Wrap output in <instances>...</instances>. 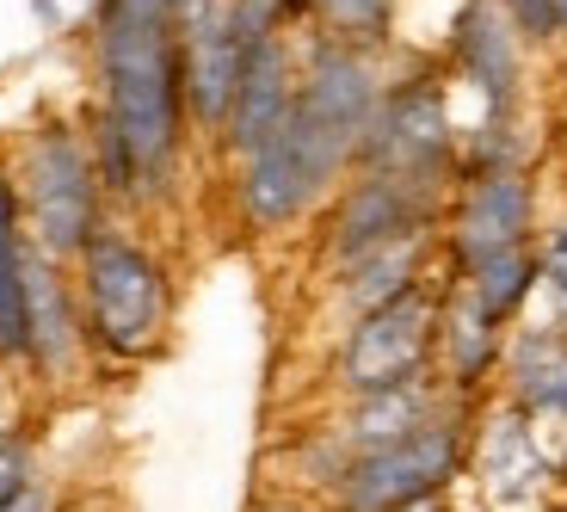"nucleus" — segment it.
I'll return each instance as SVG.
<instances>
[{
    "label": "nucleus",
    "mask_w": 567,
    "mask_h": 512,
    "mask_svg": "<svg viewBox=\"0 0 567 512\" xmlns=\"http://www.w3.org/2000/svg\"><path fill=\"white\" fill-rule=\"evenodd\" d=\"M439 278L408 297H395L389 309H370L358 321H346L340 346H333V389L340 401L383 396V389L432 383L439 377Z\"/></svg>",
    "instance_id": "nucleus-6"
},
{
    "label": "nucleus",
    "mask_w": 567,
    "mask_h": 512,
    "mask_svg": "<svg viewBox=\"0 0 567 512\" xmlns=\"http://www.w3.org/2000/svg\"><path fill=\"white\" fill-rule=\"evenodd\" d=\"M86 358H93V346L81 328V297H74L69 266L25 247V358L19 365L43 383H69V377H81Z\"/></svg>",
    "instance_id": "nucleus-12"
},
{
    "label": "nucleus",
    "mask_w": 567,
    "mask_h": 512,
    "mask_svg": "<svg viewBox=\"0 0 567 512\" xmlns=\"http://www.w3.org/2000/svg\"><path fill=\"white\" fill-rule=\"evenodd\" d=\"M74 297L93 358L142 365L173 334V272L148 242L105 228L100 242L74 259Z\"/></svg>",
    "instance_id": "nucleus-3"
},
{
    "label": "nucleus",
    "mask_w": 567,
    "mask_h": 512,
    "mask_svg": "<svg viewBox=\"0 0 567 512\" xmlns=\"http://www.w3.org/2000/svg\"><path fill=\"white\" fill-rule=\"evenodd\" d=\"M358 167L444 192V198L456 192V180H463V136L451 124V86H444L439 62H413L401 81L383 86V105L370 117Z\"/></svg>",
    "instance_id": "nucleus-5"
},
{
    "label": "nucleus",
    "mask_w": 567,
    "mask_h": 512,
    "mask_svg": "<svg viewBox=\"0 0 567 512\" xmlns=\"http://www.w3.org/2000/svg\"><path fill=\"white\" fill-rule=\"evenodd\" d=\"M383 69L370 50H352V43H333V38H315L302 43L297 57V112H309L321 130H333L340 143H352L364 155V136H370V117L383 105Z\"/></svg>",
    "instance_id": "nucleus-11"
},
{
    "label": "nucleus",
    "mask_w": 567,
    "mask_h": 512,
    "mask_svg": "<svg viewBox=\"0 0 567 512\" xmlns=\"http://www.w3.org/2000/svg\"><path fill=\"white\" fill-rule=\"evenodd\" d=\"M439 247L451 259V272L537 247V180L525 167H468L451 192Z\"/></svg>",
    "instance_id": "nucleus-9"
},
{
    "label": "nucleus",
    "mask_w": 567,
    "mask_h": 512,
    "mask_svg": "<svg viewBox=\"0 0 567 512\" xmlns=\"http://www.w3.org/2000/svg\"><path fill=\"white\" fill-rule=\"evenodd\" d=\"M38 488V457H31V439L19 427H0V512L25 500Z\"/></svg>",
    "instance_id": "nucleus-22"
},
{
    "label": "nucleus",
    "mask_w": 567,
    "mask_h": 512,
    "mask_svg": "<svg viewBox=\"0 0 567 512\" xmlns=\"http://www.w3.org/2000/svg\"><path fill=\"white\" fill-rule=\"evenodd\" d=\"M468 475L482 482V500L494 512H530L537 500H549L555 482H561V457L543 444L530 413L499 401V408H475Z\"/></svg>",
    "instance_id": "nucleus-10"
},
{
    "label": "nucleus",
    "mask_w": 567,
    "mask_h": 512,
    "mask_svg": "<svg viewBox=\"0 0 567 512\" xmlns=\"http://www.w3.org/2000/svg\"><path fill=\"white\" fill-rule=\"evenodd\" d=\"M13 192H19V211H25V235L38 254L74 259L86 247L100 242L105 216H112V198H105L100 185V161H93V143H86V130H74L69 117H38L13 143Z\"/></svg>",
    "instance_id": "nucleus-2"
},
{
    "label": "nucleus",
    "mask_w": 567,
    "mask_h": 512,
    "mask_svg": "<svg viewBox=\"0 0 567 512\" xmlns=\"http://www.w3.org/2000/svg\"><path fill=\"white\" fill-rule=\"evenodd\" d=\"M506 401L530 420H567V328L561 321H525L506 334L499 358Z\"/></svg>",
    "instance_id": "nucleus-16"
},
{
    "label": "nucleus",
    "mask_w": 567,
    "mask_h": 512,
    "mask_svg": "<svg viewBox=\"0 0 567 512\" xmlns=\"http://www.w3.org/2000/svg\"><path fill=\"white\" fill-rule=\"evenodd\" d=\"M432 254H439V235H408V242H395V247H377V254H364L358 266L327 278V285H333V303L346 309V321H358V315H370V309H389L395 297L432 285Z\"/></svg>",
    "instance_id": "nucleus-17"
},
{
    "label": "nucleus",
    "mask_w": 567,
    "mask_h": 512,
    "mask_svg": "<svg viewBox=\"0 0 567 512\" xmlns=\"http://www.w3.org/2000/svg\"><path fill=\"white\" fill-rule=\"evenodd\" d=\"M254 512H327V500H315V494H266Z\"/></svg>",
    "instance_id": "nucleus-24"
},
{
    "label": "nucleus",
    "mask_w": 567,
    "mask_h": 512,
    "mask_svg": "<svg viewBox=\"0 0 567 512\" xmlns=\"http://www.w3.org/2000/svg\"><path fill=\"white\" fill-rule=\"evenodd\" d=\"M93 124L130 155L136 211H155L179 192V161L192 143L185 112V57L173 0H100L93 7Z\"/></svg>",
    "instance_id": "nucleus-1"
},
{
    "label": "nucleus",
    "mask_w": 567,
    "mask_h": 512,
    "mask_svg": "<svg viewBox=\"0 0 567 512\" xmlns=\"http://www.w3.org/2000/svg\"><path fill=\"white\" fill-rule=\"evenodd\" d=\"M7 512H56V500L43 494V488H31V494H25V500H13Z\"/></svg>",
    "instance_id": "nucleus-25"
},
{
    "label": "nucleus",
    "mask_w": 567,
    "mask_h": 512,
    "mask_svg": "<svg viewBox=\"0 0 567 512\" xmlns=\"http://www.w3.org/2000/svg\"><path fill=\"white\" fill-rule=\"evenodd\" d=\"M537 290L549 297V321L567 328V223L537 235Z\"/></svg>",
    "instance_id": "nucleus-21"
},
{
    "label": "nucleus",
    "mask_w": 567,
    "mask_h": 512,
    "mask_svg": "<svg viewBox=\"0 0 567 512\" xmlns=\"http://www.w3.org/2000/svg\"><path fill=\"white\" fill-rule=\"evenodd\" d=\"M25 211H19L13 173L0 161V365L25 358Z\"/></svg>",
    "instance_id": "nucleus-18"
},
{
    "label": "nucleus",
    "mask_w": 567,
    "mask_h": 512,
    "mask_svg": "<svg viewBox=\"0 0 567 512\" xmlns=\"http://www.w3.org/2000/svg\"><path fill=\"white\" fill-rule=\"evenodd\" d=\"M352 167H358V149L340 143L333 130H321L309 112L290 105L278 136H271L266 149H254V155L235 167V180H228L235 216H241V228H254V235L297 228L302 216L333 204V192L352 180Z\"/></svg>",
    "instance_id": "nucleus-4"
},
{
    "label": "nucleus",
    "mask_w": 567,
    "mask_h": 512,
    "mask_svg": "<svg viewBox=\"0 0 567 512\" xmlns=\"http://www.w3.org/2000/svg\"><path fill=\"white\" fill-rule=\"evenodd\" d=\"M475 408H482V401H456L451 413H439V420L420 427L413 439L358 457L352 470L340 475V488L327 494V512H401V506H413V500L451 494L456 475H468Z\"/></svg>",
    "instance_id": "nucleus-7"
},
{
    "label": "nucleus",
    "mask_w": 567,
    "mask_h": 512,
    "mask_svg": "<svg viewBox=\"0 0 567 512\" xmlns=\"http://www.w3.org/2000/svg\"><path fill=\"white\" fill-rule=\"evenodd\" d=\"M401 512H451V494H432V500H413V506H401Z\"/></svg>",
    "instance_id": "nucleus-26"
},
{
    "label": "nucleus",
    "mask_w": 567,
    "mask_h": 512,
    "mask_svg": "<svg viewBox=\"0 0 567 512\" xmlns=\"http://www.w3.org/2000/svg\"><path fill=\"white\" fill-rule=\"evenodd\" d=\"M290 105H297V50H290V31H284V38H266V43L247 50L241 86H235V105H228V124H223V136H216L228 167H241L254 149H266L284 130Z\"/></svg>",
    "instance_id": "nucleus-13"
},
{
    "label": "nucleus",
    "mask_w": 567,
    "mask_h": 512,
    "mask_svg": "<svg viewBox=\"0 0 567 512\" xmlns=\"http://www.w3.org/2000/svg\"><path fill=\"white\" fill-rule=\"evenodd\" d=\"M463 396H451V389L432 377V383H408V389H383V396H358V401H340L333 408V420H327V432L340 439V451L352 457H370L383 451V444H401L413 439L420 427H432L439 413H451Z\"/></svg>",
    "instance_id": "nucleus-15"
},
{
    "label": "nucleus",
    "mask_w": 567,
    "mask_h": 512,
    "mask_svg": "<svg viewBox=\"0 0 567 512\" xmlns=\"http://www.w3.org/2000/svg\"><path fill=\"white\" fill-rule=\"evenodd\" d=\"M525 38H567V0H499Z\"/></svg>",
    "instance_id": "nucleus-23"
},
{
    "label": "nucleus",
    "mask_w": 567,
    "mask_h": 512,
    "mask_svg": "<svg viewBox=\"0 0 567 512\" xmlns=\"http://www.w3.org/2000/svg\"><path fill=\"white\" fill-rule=\"evenodd\" d=\"M302 19L315 25V38L352 43L370 57L395 38V0H302Z\"/></svg>",
    "instance_id": "nucleus-20"
},
{
    "label": "nucleus",
    "mask_w": 567,
    "mask_h": 512,
    "mask_svg": "<svg viewBox=\"0 0 567 512\" xmlns=\"http://www.w3.org/2000/svg\"><path fill=\"white\" fill-rule=\"evenodd\" d=\"M444 211H451L444 192H425V185L352 167V180L333 192V204H327V216H321V266H327V278L346 272V266H358V259L377 254V247L408 242V235H439Z\"/></svg>",
    "instance_id": "nucleus-8"
},
{
    "label": "nucleus",
    "mask_w": 567,
    "mask_h": 512,
    "mask_svg": "<svg viewBox=\"0 0 567 512\" xmlns=\"http://www.w3.org/2000/svg\"><path fill=\"white\" fill-rule=\"evenodd\" d=\"M506 334L512 328H499L456 278H444V290H439V383L463 401H482V389L499 377Z\"/></svg>",
    "instance_id": "nucleus-14"
},
{
    "label": "nucleus",
    "mask_w": 567,
    "mask_h": 512,
    "mask_svg": "<svg viewBox=\"0 0 567 512\" xmlns=\"http://www.w3.org/2000/svg\"><path fill=\"white\" fill-rule=\"evenodd\" d=\"M451 278H456V285H463L475 303H482L487 315H494L499 328H512V321L525 315V303L537 297V247H518V254H494V259H482V266L451 272Z\"/></svg>",
    "instance_id": "nucleus-19"
}]
</instances>
